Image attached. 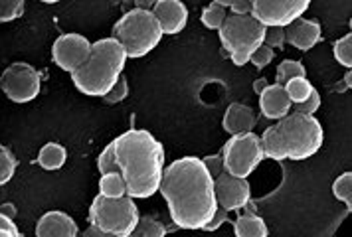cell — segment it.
Instances as JSON below:
<instances>
[{
    "label": "cell",
    "mask_w": 352,
    "mask_h": 237,
    "mask_svg": "<svg viewBox=\"0 0 352 237\" xmlns=\"http://www.w3.org/2000/svg\"><path fill=\"white\" fill-rule=\"evenodd\" d=\"M159 192L180 229H202L216 212L214 178L202 158L182 157L164 168Z\"/></svg>",
    "instance_id": "6da1fadb"
},
{
    "label": "cell",
    "mask_w": 352,
    "mask_h": 237,
    "mask_svg": "<svg viewBox=\"0 0 352 237\" xmlns=\"http://www.w3.org/2000/svg\"><path fill=\"white\" fill-rule=\"evenodd\" d=\"M113 144L119 174L125 180L127 196L144 200L155 196L164 174V148L162 142L143 128H131L119 135Z\"/></svg>",
    "instance_id": "7a4b0ae2"
},
{
    "label": "cell",
    "mask_w": 352,
    "mask_h": 237,
    "mask_svg": "<svg viewBox=\"0 0 352 237\" xmlns=\"http://www.w3.org/2000/svg\"><path fill=\"white\" fill-rule=\"evenodd\" d=\"M127 63V56L115 38H101L91 46L87 63L72 74V81L80 93L87 97H105L119 81Z\"/></svg>",
    "instance_id": "3957f363"
},
{
    "label": "cell",
    "mask_w": 352,
    "mask_h": 237,
    "mask_svg": "<svg viewBox=\"0 0 352 237\" xmlns=\"http://www.w3.org/2000/svg\"><path fill=\"white\" fill-rule=\"evenodd\" d=\"M281 150L289 160H307L315 157L322 146L324 133L317 117L291 111L273 125Z\"/></svg>",
    "instance_id": "277c9868"
},
{
    "label": "cell",
    "mask_w": 352,
    "mask_h": 237,
    "mask_svg": "<svg viewBox=\"0 0 352 237\" xmlns=\"http://www.w3.org/2000/svg\"><path fill=\"white\" fill-rule=\"evenodd\" d=\"M162 30L151 10L133 8L119 18L113 26V38L121 44L127 58H143L159 46L162 40Z\"/></svg>",
    "instance_id": "5b68a950"
},
{
    "label": "cell",
    "mask_w": 352,
    "mask_h": 237,
    "mask_svg": "<svg viewBox=\"0 0 352 237\" xmlns=\"http://www.w3.org/2000/svg\"><path fill=\"white\" fill-rule=\"evenodd\" d=\"M139 207L133 198H105L97 194L89 205V225L117 237H131L139 223Z\"/></svg>",
    "instance_id": "8992f818"
},
{
    "label": "cell",
    "mask_w": 352,
    "mask_h": 237,
    "mask_svg": "<svg viewBox=\"0 0 352 237\" xmlns=\"http://www.w3.org/2000/svg\"><path fill=\"white\" fill-rule=\"evenodd\" d=\"M218 36L228 56H252L257 47L263 46L265 28L252 14H228Z\"/></svg>",
    "instance_id": "52a82bcc"
},
{
    "label": "cell",
    "mask_w": 352,
    "mask_h": 237,
    "mask_svg": "<svg viewBox=\"0 0 352 237\" xmlns=\"http://www.w3.org/2000/svg\"><path fill=\"white\" fill-rule=\"evenodd\" d=\"M220 155L224 160V172L243 180H248V176L254 174V170L261 164V160L265 158L259 137L254 133L230 137Z\"/></svg>",
    "instance_id": "ba28073f"
},
{
    "label": "cell",
    "mask_w": 352,
    "mask_h": 237,
    "mask_svg": "<svg viewBox=\"0 0 352 237\" xmlns=\"http://www.w3.org/2000/svg\"><path fill=\"white\" fill-rule=\"evenodd\" d=\"M42 87V78L30 63H10L0 76V89L12 103H30Z\"/></svg>",
    "instance_id": "9c48e42d"
},
{
    "label": "cell",
    "mask_w": 352,
    "mask_h": 237,
    "mask_svg": "<svg viewBox=\"0 0 352 237\" xmlns=\"http://www.w3.org/2000/svg\"><path fill=\"white\" fill-rule=\"evenodd\" d=\"M309 0H254L252 16L263 28H287L309 10Z\"/></svg>",
    "instance_id": "30bf717a"
},
{
    "label": "cell",
    "mask_w": 352,
    "mask_h": 237,
    "mask_svg": "<svg viewBox=\"0 0 352 237\" xmlns=\"http://www.w3.org/2000/svg\"><path fill=\"white\" fill-rule=\"evenodd\" d=\"M91 46L94 44L81 34L76 32L62 34L52 46V60L62 71H67L72 76L74 71H78L87 63L91 56Z\"/></svg>",
    "instance_id": "8fae6325"
},
{
    "label": "cell",
    "mask_w": 352,
    "mask_h": 237,
    "mask_svg": "<svg viewBox=\"0 0 352 237\" xmlns=\"http://www.w3.org/2000/svg\"><path fill=\"white\" fill-rule=\"evenodd\" d=\"M214 194H216V204L218 207L230 212L243 210L252 202V188L250 182L243 178H234L228 172H222L214 180Z\"/></svg>",
    "instance_id": "7c38bea8"
},
{
    "label": "cell",
    "mask_w": 352,
    "mask_h": 237,
    "mask_svg": "<svg viewBox=\"0 0 352 237\" xmlns=\"http://www.w3.org/2000/svg\"><path fill=\"white\" fill-rule=\"evenodd\" d=\"M153 14L159 22L162 34L176 36L188 24V8L180 0H159L153 6Z\"/></svg>",
    "instance_id": "4fadbf2b"
},
{
    "label": "cell",
    "mask_w": 352,
    "mask_h": 237,
    "mask_svg": "<svg viewBox=\"0 0 352 237\" xmlns=\"http://www.w3.org/2000/svg\"><path fill=\"white\" fill-rule=\"evenodd\" d=\"M36 237H78V223L69 214L52 210L36 223Z\"/></svg>",
    "instance_id": "5bb4252c"
},
{
    "label": "cell",
    "mask_w": 352,
    "mask_h": 237,
    "mask_svg": "<svg viewBox=\"0 0 352 237\" xmlns=\"http://www.w3.org/2000/svg\"><path fill=\"white\" fill-rule=\"evenodd\" d=\"M285 40L293 47L309 52L320 42V24L317 20L299 18L285 28Z\"/></svg>",
    "instance_id": "9a60e30c"
},
{
    "label": "cell",
    "mask_w": 352,
    "mask_h": 237,
    "mask_svg": "<svg viewBox=\"0 0 352 237\" xmlns=\"http://www.w3.org/2000/svg\"><path fill=\"white\" fill-rule=\"evenodd\" d=\"M291 101H289L285 87L270 83V87L259 95V109L263 113V117L273 119V121H281L285 115L291 113Z\"/></svg>",
    "instance_id": "2e32d148"
},
{
    "label": "cell",
    "mask_w": 352,
    "mask_h": 237,
    "mask_svg": "<svg viewBox=\"0 0 352 237\" xmlns=\"http://www.w3.org/2000/svg\"><path fill=\"white\" fill-rule=\"evenodd\" d=\"M257 119L256 113L252 107L243 105V103H232L224 113V121L222 126L228 135L236 137V135H245V133H254Z\"/></svg>",
    "instance_id": "e0dca14e"
},
{
    "label": "cell",
    "mask_w": 352,
    "mask_h": 237,
    "mask_svg": "<svg viewBox=\"0 0 352 237\" xmlns=\"http://www.w3.org/2000/svg\"><path fill=\"white\" fill-rule=\"evenodd\" d=\"M234 225V234L236 237H267L270 229L263 218H259L257 214H243L238 220L232 221Z\"/></svg>",
    "instance_id": "ac0fdd59"
},
{
    "label": "cell",
    "mask_w": 352,
    "mask_h": 237,
    "mask_svg": "<svg viewBox=\"0 0 352 237\" xmlns=\"http://www.w3.org/2000/svg\"><path fill=\"white\" fill-rule=\"evenodd\" d=\"M36 160L44 170H60L67 160V150L60 142H48L40 148Z\"/></svg>",
    "instance_id": "d6986e66"
},
{
    "label": "cell",
    "mask_w": 352,
    "mask_h": 237,
    "mask_svg": "<svg viewBox=\"0 0 352 237\" xmlns=\"http://www.w3.org/2000/svg\"><path fill=\"white\" fill-rule=\"evenodd\" d=\"M232 2H226V0H218V2H212L208 4L202 16H200V22L208 28V30H220L224 26L226 18H228V8H230Z\"/></svg>",
    "instance_id": "ffe728a7"
},
{
    "label": "cell",
    "mask_w": 352,
    "mask_h": 237,
    "mask_svg": "<svg viewBox=\"0 0 352 237\" xmlns=\"http://www.w3.org/2000/svg\"><path fill=\"white\" fill-rule=\"evenodd\" d=\"M99 194L105 198H123L127 196V186L125 180L119 172L103 174L99 178Z\"/></svg>",
    "instance_id": "44dd1931"
},
{
    "label": "cell",
    "mask_w": 352,
    "mask_h": 237,
    "mask_svg": "<svg viewBox=\"0 0 352 237\" xmlns=\"http://www.w3.org/2000/svg\"><path fill=\"white\" fill-rule=\"evenodd\" d=\"M295 78H307V69L301 62L297 60H283L277 65V74H275V83L285 87V83Z\"/></svg>",
    "instance_id": "7402d4cb"
},
{
    "label": "cell",
    "mask_w": 352,
    "mask_h": 237,
    "mask_svg": "<svg viewBox=\"0 0 352 237\" xmlns=\"http://www.w3.org/2000/svg\"><path fill=\"white\" fill-rule=\"evenodd\" d=\"M166 236V227L164 223L155 218V216H143L139 218L137 227L133 229L131 237H164Z\"/></svg>",
    "instance_id": "603a6c76"
},
{
    "label": "cell",
    "mask_w": 352,
    "mask_h": 237,
    "mask_svg": "<svg viewBox=\"0 0 352 237\" xmlns=\"http://www.w3.org/2000/svg\"><path fill=\"white\" fill-rule=\"evenodd\" d=\"M313 85H311V81L307 78H295L291 79L285 83V91H287V97L291 103H295V105H301L303 101L309 99V95L313 93Z\"/></svg>",
    "instance_id": "cb8c5ba5"
},
{
    "label": "cell",
    "mask_w": 352,
    "mask_h": 237,
    "mask_svg": "<svg viewBox=\"0 0 352 237\" xmlns=\"http://www.w3.org/2000/svg\"><path fill=\"white\" fill-rule=\"evenodd\" d=\"M333 194L336 200L346 204L349 212L352 210V172H342L333 182Z\"/></svg>",
    "instance_id": "d4e9b609"
},
{
    "label": "cell",
    "mask_w": 352,
    "mask_h": 237,
    "mask_svg": "<svg viewBox=\"0 0 352 237\" xmlns=\"http://www.w3.org/2000/svg\"><path fill=\"white\" fill-rule=\"evenodd\" d=\"M18 160L10 153V148L0 144V186L8 184L12 180V176L16 172Z\"/></svg>",
    "instance_id": "484cf974"
},
{
    "label": "cell",
    "mask_w": 352,
    "mask_h": 237,
    "mask_svg": "<svg viewBox=\"0 0 352 237\" xmlns=\"http://www.w3.org/2000/svg\"><path fill=\"white\" fill-rule=\"evenodd\" d=\"M333 52H335L336 62L340 63L342 67L351 69L352 67V34L349 32L346 36L338 38L333 46Z\"/></svg>",
    "instance_id": "4316f807"
},
{
    "label": "cell",
    "mask_w": 352,
    "mask_h": 237,
    "mask_svg": "<svg viewBox=\"0 0 352 237\" xmlns=\"http://www.w3.org/2000/svg\"><path fill=\"white\" fill-rule=\"evenodd\" d=\"M24 2L22 0H0V24L18 20L24 14Z\"/></svg>",
    "instance_id": "83f0119b"
},
{
    "label": "cell",
    "mask_w": 352,
    "mask_h": 237,
    "mask_svg": "<svg viewBox=\"0 0 352 237\" xmlns=\"http://www.w3.org/2000/svg\"><path fill=\"white\" fill-rule=\"evenodd\" d=\"M97 170H99V174H101V176H103V174L119 172L111 142H109V144H107V146L101 150V155H99V158H97Z\"/></svg>",
    "instance_id": "f1b7e54d"
},
{
    "label": "cell",
    "mask_w": 352,
    "mask_h": 237,
    "mask_svg": "<svg viewBox=\"0 0 352 237\" xmlns=\"http://www.w3.org/2000/svg\"><path fill=\"white\" fill-rule=\"evenodd\" d=\"M129 97V83H127V78H119V81L113 85V89L109 93L103 97V101L105 103H109V105H115V103H121V101H125Z\"/></svg>",
    "instance_id": "f546056e"
},
{
    "label": "cell",
    "mask_w": 352,
    "mask_h": 237,
    "mask_svg": "<svg viewBox=\"0 0 352 237\" xmlns=\"http://www.w3.org/2000/svg\"><path fill=\"white\" fill-rule=\"evenodd\" d=\"M263 44L267 47H272L273 52L275 49H283L287 40H285V28H265V40Z\"/></svg>",
    "instance_id": "4dcf8cb0"
},
{
    "label": "cell",
    "mask_w": 352,
    "mask_h": 237,
    "mask_svg": "<svg viewBox=\"0 0 352 237\" xmlns=\"http://www.w3.org/2000/svg\"><path fill=\"white\" fill-rule=\"evenodd\" d=\"M273 58H275V52H273L272 47H267L263 44V46H259L256 52L252 54L250 63H254L256 69H263V67H267V65L273 62Z\"/></svg>",
    "instance_id": "1f68e13d"
},
{
    "label": "cell",
    "mask_w": 352,
    "mask_h": 237,
    "mask_svg": "<svg viewBox=\"0 0 352 237\" xmlns=\"http://www.w3.org/2000/svg\"><path fill=\"white\" fill-rule=\"evenodd\" d=\"M320 107V95L317 89H313V93L309 95V99L303 101L301 105H297L295 113H301V115H309V117H315V113Z\"/></svg>",
    "instance_id": "d6a6232c"
},
{
    "label": "cell",
    "mask_w": 352,
    "mask_h": 237,
    "mask_svg": "<svg viewBox=\"0 0 352 237\" xmlns=\"http://www.w3.org/2000/svg\"><path fill=\"white\" fill-rule=\"evenodd\" d=\"M202 162H204V166H206V170L210 172V176L216 180L220 174L224 172V160H222V155L218 153V155H210V157L202 158Z\"/></svg>",
    "instance_id": "836d02e7"
},
{
    "label": "cell",
    "mask_w": 352,
    "mask_h": 237,
    "mask_svg": "<svg viewBox=\"0 0 352 237\" xmlns=\"http://www.w3.org/2000/svg\"><path fill=\"white\" fill-rule=\"evenodd\" d=\"M226 221H228V212L222 210V207H216L214 216L210 218V221L202 227V229H204V232H216V229H220V227L224 225Z\"/></svg>",
    "instance_id": "e575fe53"
},
{
    "label": "cell",
    "mask_w": 352,
    "mask_h": 237,
    "mask_svg": "<svg viewBox=\"0 0 352 237\" xmlns=\"http://www.w3.org/2000/svg\"><path fill=\"white\" fill-rule=\"evenodd\" d=\"M230 10H232V14L236 16H250L252 14V2H250V0L232 2V4H230Z\"/></svg>",
    "instance_id": "d590c367"
},
{
    "label": "cell",
    "mask_w": 352,
    "mask_h": 237,
    "mask_svg": "<svg viewBox=\"0 0 352 237\" xmlns=\"http://www.w3.org/2000/svg\"><path fill=\"white\" fill-rule=\"evenodd\" d=\"M0 229H8V232H12V234L20 236V232H18V227H16V221L10 220V218H6V216H2V214H0Z\"/></svg>",
    "instance_id": "8d00e7d4"
},
{
    "label": "cell",
    "mask_w": 352,
    "mask_h": 237,
    "mask_svg": "<svg viewBox=\"0 0 352 237\" xmlns=\"http://www.w3.org/2000/svg\"><path fill=\"white\" fill-rule=\"evenodd\" d=\"M0 214L2 216H6V218H10V220H16V205L10 204V202H6V204H0Z\"/></svg>",
    "instance_id": "74e56055"
},
{
    "label": "cell",
    "mask_w": 352,
    "mask_h": 237,
    "mask_svg": "<svg viewBox=\"0 0 352 237\" xmlns=\"http://www.w3.org/2000/svg\"><path fill=\"white\" fill-rule=\"evenodd\" d=\"M83 237H117L111 236V234H105V232H101V229H97L94 225H89L85 232H83Z\"/></svg>",
    "instance_id": "f35d334b"
},
{
    "label": "cell",
    "mask_w": 352,
    "mask_h": 237,
    "mask_svg": "<svg viewBox=\"0 0 352 237\" xmlns=\"http://www.w3.org/2000/svg\"><path fill=\"white\" fill-rule=\"evenodd\" d=\"M267 87H270V81L265 78H259L254 81V91H256V95H261Z\"/></svg>",
    "instance_id": "ab89813d"
},
{
    "label": "cell",
    "mask_w": 352,
    "mask_h": 237,
    "mask_svg": "<svg viewBox=\"0 0 352 237\" xmlns=\"http://www.w3.org/2000/svg\"><path fill=\"white\" fill-rule=\"evenodd\" d=\"M230 58H232V62H234V65H238V67H241V65L250 63V58H252V56H230Z\"/></svg>",
    "instance_id": "60d3db41"
},
{
    "label": "cell",
    "mask_w": 352,
    "mask_h": 237,
    "mask_svg": "<svg viewBox=\"0 0 352 237\" xmlns=\"http://www.w3.org/2000/svg\"><path fill=\"white\" fill-rule=\"evenodd\" d=\"M342 83L351 89L352 87V71L351 69H346V74H344V78H342Z\"/></svg>",
    "instance_id": "b9f144b4"
},
{
    "label": "cell",
    "mask_w": 352,
    "mask_h": 237,
    "mask_svg": "<svg viewBox=\"0 0 352 237\" xmlns=\"http://www.w3.org/2000/svg\"><path fill=\"white\" fill-rule=\"evenodd\" d=\"M333 91H335V93H344V91H349V87H346V85L340 81L338 85H335V87H333Z\"/></svg>",
    "instance_id": "7bdbcfd3"
},
{
    "label": "cell",
    "mask_w": 352,
    "mask_h": 237,
    "mask_svg": "<svg viewBox=\"0 0 352 237\" xmlns=\"http://www.w3.org/2000/svg\"><path fill=\"white\" fill-rule=\"evenodd\" d=\"M0 237H20V236L12 234V232H8V229H0Z\"/></svg>",
    "instance_id": "ee69618b"
}]
</instances>
